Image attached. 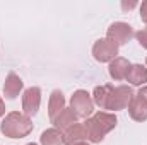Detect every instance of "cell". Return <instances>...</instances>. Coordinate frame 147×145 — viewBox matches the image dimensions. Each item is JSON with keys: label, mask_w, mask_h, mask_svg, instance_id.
I'll list each match as a JSON object with an SVG mask.
<instances>
[{"label": "cell", "mask_w": 147, "mask_h": 145, "mask_svg": "<svg viewBox=\"0 0 147 145\" xmlns=\"http://www.w3.org/2000/svg\"><path fill=\"white\" fill-rule=\"evenodd\" d=\"M118 119L113 113L108 111H98L94 113L91 118L86 119L84 126L87 130V140L92 144H99L103 142V138L106 137V133H110L111 130L116 126Z\"/></svg>", "instance_id": "1"}, {"label": "cell", "mask_w": 147, "mask_h": 145, "mask_svg": "<svg viewBox=\"0 0 147 145\" xmlns=\"http://www.w3.org/2000/svg\"><path fill=\"white\" fill-rule=\"evenodd\" d=\"M33 121L29 116L19 111H12L5 114L3 121L0 123V132L9 138H24L33 132Z\"/></svg>", "instance_id": "2"}, {"label": "cell", "mask_w": 147, "mask_h": 145, "mask_svg": "<svg viewBox=\"0 0 147 145\" xmlns=\"http://www.w3.org/2000/svg\"><path fill=\"white\" fill-rule=\"evenodd\" d=\"M70 109L77 114V118H91L92 116V111H94V101L91 97V94L87 91H75L70 97Z\"/></svg>", "instance_id": "3"}, {"label": "cell", "mask_w": 147, "mask_h": 145, "mask_svg": "<svg viewBox=\"0 0 147 145\" xmlns=\"http://www.w3.org/2000/svg\"><path fill=\"white\" fill-rule=\"evenodd\" d=\"M134 91L130 85H118L113 87L110 96V104H108V111H121L127 109L130 101L134 99Z\"/></svg>", "instance_id": "4"}, {"label": "cell", "mask_w": 147, "mask_h": 145, "mask_svg": "<svg viewBox=\"0 0 147 145\" xmlns=\"http://www.w3.org/2000/svg\"><path fill=\"white\" fill-rule=\"evenodd\" d=\"M92 56L99 62V63H108L113 62L116 56H118V46L110 41L108 38H103V39H98L92 46Z\"/></svg>", "instance_id": "5"}, {"label": "cell", "mask_w": 147, "mask_h": 145, "mask_svg": "<svg viewBox=\"0 0 147 145\" xmlns=\"http://www.w3.org/2000/svg\"><path fill=\"white\" fill-rule=\"evenodd\" d=\"M132 36H134V29L127 22H113L106 31V38L110 41H113L116 46L127 44L132 39Z\"/></svg>", "instance_id": "6"}, {"label": "cell", "mask_w": 147, "mask_h": 145, "mask_svg": "<svg viewBox=\"0 0 147 145\" xmlns=\"http://www.w3.org/2000/svg\"><path fill=\"white\" fill-rule=\"evenodd\" d=\"M41 104V89L39 87H29L22 94V113L26 116H36Z\"/></svg>", "instance_id": "7"}, {"label": "cell", "mask_w": 147, "mask_h": 145, "mask_svg": "<svg viewBox=\"0 0 147 145\" xmlns=\"http://www.w3.org/2000/svg\"><path fill=\"white\" fill-rule=\"evenodd\" d=\"M22 87H24V82L21 80V77H19L17 73L10 72L7 75L5 82H3V96H5L7 99H16V97L21 94Z\"/></svg>", "instance_id": "8"}, {"label": "cell", "mask_w": 147, "mask_h": 145, "mask_svg": "<svg viewBox=\"0 0 147 145\" xmlns=\"http://www.w3.org/2000/svg\"><path fill=\"white\" fill-rule=\"evenodd\" d=\"M130 67H132V63H130L127 58H123V56H116L113 62H110L108 70H110L111 79H115V80H125L127 75H128Z\"/></svg>", "instance_id": "9"}, {"label": "cell", "mask_w": 147, "mask_h": 145, "mask_svg": "<svg viewBox=\"0 0 147 145\" xmlns=\"http://www.w3.org/2000/svg\"><path fill=\"white\" fill-rule=\"evenodd\" d=\"M65 137V145H74L79 142H86L87 140V130L84 126V123H75L70 128H67L63 132Z\"/></svg>", "instance_id": "10"}, {"label": "cell", "mask_w": 147, "mask_h": 145, "mask_svg": "<svg viewBox=\"0 0 147 145\" xmlns=\"http://www.w3.org/2000/svg\"><path fill=\"white\" fill-rule=\"evenodd\" d=\"M65 108L67 106H65V97H63L62 91L55 89L51 92V96H50V101H48V116H50V119L53 121Z\"/></svg>", "instance_id": "11"}, {"label": "cell", "mask_w": 147, "mask_h": 145, "mask_svg": "<svg viewBox=\"0 0 147 145\" xmlns=\"http://www.w3.org/2000/svg\"><path fill=\"white\" fill-rule=\"evenodd\" d=\"M77 119H79V118H77V114L74 113L72 109L65 108L58 116H57V118H55V119H53V121H51V123H53V126L58 128L60 132H65L67 128H70L72 125L77 123Z\"/></svg>", "instance_id": "12"}, {"label": "cell", "mask_w": 147, "mask_h": 145, "mask_svg": "<svg viewBox=\"0 0 147 145\" xmlns=\"http://www.w3.org/2000/svg\"><path fill=\"white\" fill-rule=\"evenodd\" d=\"M111 91H113V85H110V84L94 87V92H92V101H94V104L99 106L101 109H108Z\"/></svg>", "instance_id": "13"}, {"label": "cell", "mask_w": 147, "mask_h": 145, "mask_svg": "<svg viewBox=\"0 0 147 145\" xmlns=\"http://www.w3.org/2000/svg\"><path fill=\"white\" fill-rule=\"evenodd\" d=\"M128 113H130L132 119H135V121H146L147 119V104L139 96H134V99L128 104Z\"/></svg>", "instance_id": "14"}, {"label": "cell", "mask_w": 147, "mask_h": 145, "mask_svg": "<svg viewBox=\"0 0 147 145\" xmlns=\"http://www.w3.org/2000/svg\"><path fill=\"white\" fill-rule=\"evenodd\" d=\"M39 144L41 145H65V137L63 132H60L58 128H48L41 133L39 137Z\"/></svg>", "instance_id": "15"}, {"label": "cell", "mask_w": 147, "mask_h": 145, "mask_svg": "<svg viewBox=\"0 0 147 145\" xmlns=\"http://www.w3.org/2000/svg\"><path fill=\"white\" fill-rule=\"evenodd\" d=\"M125 80H128L132 85L144 87V85H147V68L144 65H139V63L137 65H132Z\"/></svg>", "instance_id": "16"}, {"label": "cell", "mask_w": 147, "mask_h": 145, "mask_svg": "<svg viewBox=\"0 0 147 145\" xmlns=\"http://www.w3.org/2000/svg\"><path fill=\"white\" fill-rule=\"evenodd\" d=\"M134 36L137 38V41H139V44H140L142 48H146V50H147V29H142V31H139V33H135Z\"/></svg>", "instance_id": "17"}, {"label": "cell", "mask_w": 147, "mask_h": 145, "mask_svg": "<svg viewBox=\"0 0 147 145\" xmlns=\"http://www.w3.org/2000/svg\"><path fill=\"white\" fill-rule=\"evenodd\" d=\"M140 19L147 24V0H144L140 3Z\"/></svg>", "instance_id": "18"}, {"label": "cell", "mask_w": 147, "mask_h": 145, "mask_svg": "<svg viewBox=\"0 0 147 145\" xmlns=\"http://www.w3.org/2000/svg\"><path fill=\"white\" fill-rule=\"evenodd\" d=\"M137 96H139V97H140V99H142V101H144V103L147 104V85L140 87V91L137 92Z\"/></svg>", "instance_id": "19"}, {"label": "cell", "mask_w": 147, "mask_h": 145, "mask_svg": "<svg viewBox=\"0 0 147 145\" xmlns=\"http://www.w3.org/2000/svg\"><path fill=\"white\" fill-rule=\"evenodd\" d=\"M5 114V103H3V99L0 97V118Z\"/></svg>", "instance_id": "20"}, {"label": "cell", "mask_w": 147, "mask_h": 145, "mask_svg": "<svg viewBox=\"0 0 147 145\" xmlns=\"http://www.w3.org/2000/svg\"><path fill=\"white\" fill-rule=\"evenodd\" d=\"M121 7L123 9H132V7H135V2H132V3H121Z\"/></svg>", "instance_id": "21"}, {"label": "cell", "mask_w": 147, "mask_h": 145, "mask_svg": "<svg viewBox=\"0 0 147 145\" xmlns=\"http://www.w3.org/2000/svg\"><path fill=\"white\" fill-rule=\"evenodd\" d=\"M74 145H89L87 142H79V144H74Z\"/></svg>", "instance_id": "22"}, {"label": "cell", "mask_w": 147, "mask_h": 145, "mask_svg": "<svg viewBox=\"0 0 147 145\" xmlns=\"http://www.w3.org/2000/svg\"><path fill=\"white\" fill-rule=\"evenodd\" d=\"M28 145H38V144H28Z\"/></svg>", "instance_id": "23"}, {"label": "cell", "mask_w": 147, "mask_h": 145, "mask_svg": "<svg viewBox=\"0 0 147 145\" xmlns=\"http://www.w3.org/2000/svg\"><path fill=\"white\" fill-rule=\"evenodd\" d=\"M146 65H147V56H146Z\"/></svg>", "instance_id": "24"}]
</instances>
